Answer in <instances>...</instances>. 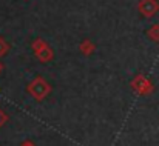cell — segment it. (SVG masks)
<instances>
[{
    "label": "cell",
    "instance_id": "cell-2",
    "mask_svg": "<svg viewBox=\"0 0 159 146\" xmlns=\"http://www.w3.org/2000/svg\"><path fill=\"white\" fill-rule=\"evenodd\" d=\"M22 146H33L31 143H25V145H22Z\"/></svg>",
    "mask_w": 159,
    "mask_h": 146
},
{
    "label": "cell",
    "instance_id": "cell-1",
    "mask_svg": "<svg viewBox=\"0 0 159 146\" xmlns=\"http://www.w3.org/2000/svg\"><path fill=\"white\" fill-rule=\"evenodd\" d=\"M3 120H5V115H3V114H2V112H0V125H2V123H3Z\"/></svg>",
    "mask_w": 159,
    "mask_h": 146
}]
</instances>
